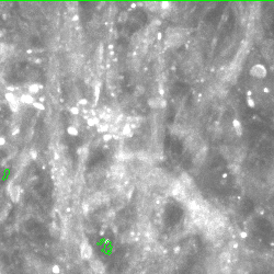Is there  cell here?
Listing matches in <instances>:
<instances>
[{
  "mask_svg": "<svg viewBox=\"0 0 274 274\" xmlns=\"http://www.w3.org/2000/svg\"><path fill=\"white\" fill-rule=\"evenodd\" d=\"M32 159H36V157H38V155H36V153L35 151H32Z\"/></svg>",
  "mask_w": 274,
  "mask_h": 274,
  "instance_id": "28",
  "label": "cell"
},
{
  "mask_svg": "<svg viewBox=\"0 0 274 274\" xmlns=\"http://www.w3.org/2000/svg\"><path fill=\"white\" fill-rule=\"evenodd\" d=\"M234 126H235V128H236L237 135H241V133H243V130H241V125H240L239 121L235 120V121H234Z\"/></svg>",
  "mask_w": 274,
  "mask_h": 274,
  "instance_id": "17",
  "label": "cell"
},
{
  "mask_svg": "<svg viewBox=\"0 0 274 274\" xmlns=\"http://www.w3.org/2000/svg\"><path fill=\"white\" fill-rule=\"evenodd\" d=\"M8 193H9V196H10V199L12 200V202L13 203L19 202L21 196V190L19 185L13 184V183L8 185Z\"/></svg>",
  "mask_w": 274,
  "mask_h": 274,
  "instance_id": "2",
  "label": "cell"
},
{
  "mask_svg": "<svg viewBox=\"0 0 274 274\" xmlns=\"http://www.w3.org/2000/svg\"><path fill=\"white\" fill-rule=\"evenodd\" d=\"M99 91H100V87H95V98L98 99V97H99Z\"/></svg>",
  "mask_w": 274,
  "mask_h": 274,
  "instance_id": "25",
  "label": "cell"
},
{
  "mask_svg": "<svg viewBox=\"0 0 274 274\" xmlns=\"http://www.w3.org/2000/svg\"><path fill=\"white\" fill-rule=\"evenodd\" d=\"M97 123H98V118H97V117L89 118V120H88V124H89L90 126H93V125H97Z\"/></svg>",
  "mask_w": 274,
  "mask_h": 274,
  "instance_id": "21",
  "label": "cell"
},
{
  "mask_svg": "<svg viewBox=\"0 0 274 274\" xmlns=\"http://www.w3.org/2000/svg\"><path fill=\"white\" fill-rule=\"evenodd\" d=\"M113 172L115 173V174H117V176L122 177V176H124V173H125V168L123 167V166H120V164H117V166H115V167L113 168Z\"/></svg>",
  "mask_w": 274,
  "mask_h": 274,
  "instance_id": "14",
  "label": "cell"
},
{
  "mask_svg": "<svg viewBox=\"0 0 274 274\" xmlns=\"http://www.w3.org/2000/svg\"><path fill=\"white\" fill-rule=\"evenodd\" d=\"M172 193H173V195L176 196V197H178V199H180V200L185 199L184 187H183L182 184H180V183H178V182H177L176 185L173 187Z\"/></svg>",
  "mask_w": 274,
  "mask_h": 274,
  "instance_id": "4",
  "label": "cell"
},
{
  "mask_svg": "<svg viewBox=\"0 0 274 274\" xmlns=\"http://www.w3.org/2000/svg\"><path fill=\"white\" fill-rule=\"evenodd\" d=\"M20 102L24 104H33L35 102L34 98H33V95L30 94V93H23V94L20 97Z\"/></svg>",
  "mask_w": 274,
  "mask_h": 274,
  "instance_id": "8",
  "label": "cell"
},
{
  "mask_svg": "<svg viewBox=\"0 0 274 274\" xmlns=\"http://www.w3.org/2000/svg\"><path fill=\"white\" fill-rule=\"evenodd\" d=\"M111 137H112V136L110 135V134H107V135H104V140H110V139H111Z\"/></svg>",
  "mask_w": 274,
  "mask_h": 274,
  "instance_id": "26",
  "label": "cell"
},
{
  "mask_svg": "<svg viewBox=\"0 0 274 274\" xmlns=\"http://www.w3.org/2000/svg\"><path fill=\"white\" fill-rule=\"evenodd\" d=\"M149 105L153 107H163L164 102L163 100H160L158 98H154L149 101Z\"/></svg>",
  "mask_w": 274,
  "mask_h": 274,
  "instance_id": "12",
  "label": "cell"
},
{
  "mask_svg": "<svg viewBox=\"0 0 274 274\" xmlns=\"http://www.w3.org/2000/svg\"><path fill=\"white\" fill-rule=\"evenodd\" d=\"M78 103H79V104H81V105H86V104L88 103V102H87L86 99H80V100L78 101Z\"/></svg>",
  "mask_w": 274,
  "mask_h": 274,
  "instance_id": "24",
  "label": "cell"
},
{
  "mask_svg": "<svg viewBox=\"0 0 274 274\" xmlns=\"http://www.w3.org/2000/svg\"><path fill=\"white\" fill-rule=\"evenodd\" d=\"M33 107H35L36 110H38V111H43L44 109H45V107H44V103H42L41 101H35L34 103L32 104Z\"/></svg>",
  "mask_w": 274,
  "mask_h": 274,
  "instance_id": "18",
  "label": "cell"
},
{
  "mask_svg": "<svg viewBox=\"0 0 274 274\" xmlns=\"http://www.w3.org/2000/svg\"><path fill=\"white\" fill-rule=\"evenodd\" d=\"M109 130V125L107 124H101V125H99L98 127V130L99 132H105V130Z\"/></svg>",
  "mask_w": 274,
  "mask_h": 274,
  "instance_id": "20",
  "label": "cell"
},
{
  "mask_svg": "<svg viewBox=\"0 0 274 274\" xmlns=\"http://www.w3.org/2000/svg\"><path fill=\"white\" fill-rule=\"evenodd\" d=\"M251 75L254 76V77H258V78H262L266 75V70L261 65H257V66L251 68Z\"/></svg>",
  "mask_w": 274,
  "mask_h": 274,
  "instance_id": "6",
  "label": "cell"
},
{
  "mask_svg": "<svg viewBox=\"0 0 274 274\" xmlns=\"http://www.w3.org/2000/svg\"><path fill=\"white\" fill-rule=\"evenodd\" d=\"M67 133H68V135H70V136H77L79 134V130L76 126L70 125V126L67 127Z\"/></svg>",
  "mask_w": 274,
  "mask_h": 274,
  "instance_id": "16",
  "label": "cell"
},
{
  "mask_svg": "<svg viewBox=\"0 0 274 274\" xmlns=\"http://www.w3.org/2000/svg\"><path fill=\"white\" fill-rule=\"evenodd\" d=\"M90 266H91V268H92V270L94 271L95 274H104V266L101 261H99L97 259L92 260L90 262Z\"/></svg>",
  "mask_w": 274,
  "mask_h": 274,
  "instance_id": "5",
  "label": "cell"
},
{
  "mask_svg": "<svg viewBox=\"0 0 274 274\" xmlns=\"http://www.w3.org/2000/svg\"><path fill=\"white\" fill-rule=\"evenodd\" d=\"M70 113H71V114H74V115H77V114H79V107H70Z\"/></svg>",
  "mask_w": 274,
  "mask_h": 274,
  "instance_id": "22",
  "label": "cell"
},
{
  "mask_svg": "<svg viewBox=\"0 0 274 274\" xmlns=\"http://www.w3.org/2000/svg\"><path fill=\"white\" fill-rule=\"evenodd\" d=\"M168 6H169V3H168V2L167 3H166V2L162 3V8H166V7H168Z\"/></svg>",
  "mask_w": 274,
  "mask_h": 274,
  "instance_id": "29",
  "label": "cell"
},
{
  "mask_svg": "<svg viewBox=\"0 0 274 274\" xmlns=\"http://www.w3.org/2000/svg\"><path fill=\"white\" fill-rule=\"evenodd\" d=\"M205 156H206V148H201V150H200L199 151V154H197V155H196V157H195V162L196 163H199V162H202L203 160H204V158H205Z\"/></svg>",
  "mask_w": 274,
  "mask_h": 274,
  "instance_id": "13",
  "label": "cell"
},
{
  "mask_svg": "<svg viewBox=\"0 0 274 274\" xmlns=\"http://www.w3.org/2000/svg\"><path fill=\"white\" fill-rule=\"evenodd\" d=\"M219 263H220V270L224 273H228L229 269H230V257L228 253H223L219 259Z\"/></svg>",
  "mask_w": 274,
  "mask_h": 274,
  "instance_id": "3",
  "label": "cell"
},
{
  "mask_svg": "<svg viewBox=\"0 0 274 274\" xmlns=\"http://www.w3.org/2000/svg\"><path fill=\"white\" fill-rule=\"evenodd\" d=\"M9 107H10V110H11L12 112H18L19 109H20V105H19V103H12V104H9Z\"/></svg>",
  "mask_w": 274,
  "mask_h": 274,
  "instance_id": "19",
  "label": "cell"
},
{
  "mask_svg": "<svg viewBox=\"0 0 274 274\" xmlns=\"http://www.w3.org/2000/svg\"><path fill=\"white\" fill-rule=\"evenodd\" d=\"M137 156H138V158L140 159L143 162H148L150 161V156H149V154L147 153H145V151H140V153L137 154Z\"/></svg>",
  "mask_w": 274,
  "mask_h": 274,
  "instance_id": "15",
  "label": "cell"
},
{
  "mask_svg": "<svg viewBox=\"0 0 274 274\" xmlns=\"http://www.w3.org/2000/svg\"><path fill=\"white\" fill-rule=\"evenodd\" d=\"M43 88V86L40 84H31L29 86V88H28V90H29V92L30 94H36V93L40 92V90Z\"/></svg>",
  "mask_w": 274,
  "mask_h": 274,
  "instance_id": "9",
  "label": "cell"
},
{
  "mask_svg": "<svg viewBox=\"0 0 274 274\" xmlns=\"http://www.w3.org/2000/svg\"><path fill=\"white\" fill-rule=\"evenodd\" d=\"M5 98H6V100L8 101L9 104L19 103V101H18V98L15 97V94L13 92H6V94H5Z\"/></svg>",
  "mask_w": 274,
  "mask_h": 274,
  "instance_id": "10",
  "label": "cell"
},
{
  "mask_svg": "<svg viewBox=\"0 0 274 274\" xmlns=\"http://www.w3.org/2000/svg\"><path fill=\"white\" fill-rule=\"evenodd\" d=\"M181 182H182V185L187 189H193L194 187V182L192 180L190 176H189L188 173H182L181 174Z\"/></svg>",
  "mask_w": 274,
  "mask_h": 274,
  "instance_id": "7",
  "label": "cell"
},
{
  "mask_svg": "<svg viewBox=\"0 0 274 274\" xmlns=\"http://www.w3.org/2000/svg\"><path fill=\"white\" fill-rule=\"evenodd\" d=\"M6 143H7V139L3 136H0V147L3 146V145H6Z\"/></svg>",
  "mask_w": 274,
  "mask_h": 274,
  "instance_id": "23",
  "label": "cell"
},
{
  "mask_svg": "<svg viewBox=\"0 0 274 274\" xmlns=\"http://www.w3.org/2000/svg\"><path fill=\"white\" fill-rule=\"evenodd\" d=\"M128 126L130 128H136V127H138L140 125V120L139 117H130L128 118Z\"/></svg>",
  "mask_w": 274,
  "mask_h": 274,
  "instance_id": "11",
  "label": "cell"
},
{
  "mask_svg": "<svg viewBox=\"0 0 274 274\" xmlns=\"http://www.w3.org/2000/svg\"><path fill=\"white\" fill-rule=\"evenodd\" d=\"M11 134H12V135H17V134H19V128H18V127H17V128H15V130L11 132Z\"/></svg>",
  "mask_w": 274,
  "mask_h": 274,
  "instance_id": "27",
  "label": "cell"
},
{
  "mask_svg": "<svg viewBox=\"0 0 274 274\" xmlns=\"http://www.w3.org/2000/svg\"><path fill=\"white\" fill-rule=\"evenodd\" d=\"M92 247L88 241H82L80 245V256L84 260H90L92 258Z\"/></svg>",
  "mask_w": 274,
  "mask_h": 274,
  "instance_id": "1",
  "label": "cell"
}]
</instances>
